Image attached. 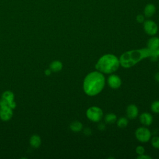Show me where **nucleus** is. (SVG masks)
<instances>
[{
    "instance_id": "nucleus-1",
    "label": "nucleus",
    "mask_w": 159,
    "mask_h": 159,
    "mask_svg": "<svg viewBox=\"0 0 159 159\" xmlns=\"http://www.w3.org/2000/svg\"><path fill=\"white\" fill-rule=\"evenodd\" d=\"M105 77L103 73L94 71L88 73L83 81V90L89 96H94L101 92L105 86Z\"/></svg>"
},
{
    "instance_id": "nucleus-2",
    "label": "nucleus",
    "mask_w": 159,
    "mask_h": 159,
    "mask_svg": "<svg viewBox=\"0 0 159 159\" xmlns=\"http://www.w3.org/2000/svg\"><path fill=\"white\" fill-rule=\"evenodd\" d=\"M152 51L148 48L132 50L124 52L119 58L120 65L125 68H130L145 58H149Z\"/></svg>"
},
{
    "instance_id": "nucleus-3",
    "label": "nucleus",
    "mask_w": 159,
    "mask_h": 159,
    "mask_svg": "<svg viewBox=\"0 0 159 159\" xmlns=\"http://www.w3.org/2000/svg\"><path fill=\"white\" fill-rule=\"evenodd\" d=\"M120 65L119 58L113 54L107 53L99 58L95 68L103 74H111L117 71Z\"/></svg>"
},
{
    "instance_id": "nucleus-4",
    "label": "nucleus",
    "mask_w": 159,
    "mask_h": 159,
    "mask_svg": "<svg viewBox=\"0 0 159 159\" xmlns=\"http://www.w3.org/2000/svg\"><path fill=\"white\" fill-rule=\"evenodd\" d=\"M86 115L89 120L93 122H98L101 121L103 117V112L99 107L91 106L87 109Z\"/></svg>"
},
{
    "instance_id": "nucleus-5",
    "label": "nucleus",
    "mask_w": 159,
    "mask_h": 159,
    "mask_svg": "<svg viewBox=\"0 0 159 159\" xmlns=\"http://www.w3.org/2000/svg\"><path fill=\"white\" fill-rule=\"evenodd\" d=\"M136 139L140 142H148L152 137V132L148 129L145 127H139L135 132Z\"/></svg>"
},
{
    "instance_id": "nucleus-6",
    "label": "nucleus",
    "mask_w": 159,
    "mask_h": 159,
    "mask_svg": "<svg viewBox=\"0 0 159 159\" xmlns=\"http://www.w3.org/2000/svg\"><path fill=\"white\" fill-rule=\"evenodd\" d=\"M143 29L146 34L153 36L158 32V27L154 21L152 20H147L143 22Z\"/></svg>"
},
{
    "instance_id": "nucleus-7",
    "label": "nucleus",
    "mask_w": 159,
    "mask_h": 159,
    "mask_svg": "<svg viewBox=\"0 0 159 159\" xmlns=\"http://www.w3.org/2000/svg\"><path fill=\"white\" fill-rule=\"evenodd\" d=\"M13 116V109L9 106L0 107V119L1 120L7 122L11 119Z\"/></svg>"
},
{
    "instance_id": "nucleus-8",
    "label": "nucleus",
    "mask_w": 159,
    "mask_h": 159,
    "mask_svg": "<svg viewBox=\"0 0 159 159\" xmlns=\"http://www.w3.org/2000/svg\"><path fill=\"white\" fill-rule=\"evenodd\" d=\"M107 83L111 88L117 89L121 86L122 81L119 76L111 73L107 78Z\"/></svg>"
},
{
    "instance_id": "nucleus-9",
    "label": "nucleus",
    "mask_w": 159,
    "mask_h": 159,
    "mask_svg": "<svg viewBox=\"0 0 159 159\" xmlns=\"http://www.w3.org/2000/svg\"><path fill=\"white\" fill-rule=\"evenodd\" d=\"M139 120L142 124L145 126H149L153 122V117L149 112H143L139 116Z\"/></svg>"
},
{
    "instance_id": "nucleus-10",
    "label": "nucleus",
    "mask_w": 159,
    "mask_h": 159,
    "mask_svg": "<svg viewBox=\"0 0 159 159\" xmlns=\"http://www.w3.org/2000/svg\"><path fill=\"white\" fill-rule=\"evenodd\" d=\"M126 113L129 119H134L139 114L138 107L135 104H130L127 107Z\"/></svg>"
},
{
    "instance_id": "nucleus-11",
    "label": "nucleus",
    "mask_w": 159,
    "mask_h": 159,
    "mask_svg": "<svg viewBox=\"0 0 159 159\" xmlns=\"http://www.w3.org/2000/svg\"><path fill=\"white\" fill-rule=\"evenodd\" d=\"M147 48L151 51H155L159 48V38L157 37H152L147 42Z\"/></svg>"
},
{
    "instance_id": "nucleus-12",
    "label": "nucleus",
    "mask_w": 159,
    "mask_h": 159,
    "mask_svg": "<svg viewBox=\"0 0 159 159\" xmlns=\"http://www.w3.org/2000/svg\"><path fill=\"white\" fill-rule=\"evenodd\" d=\"M156 12V7L153 4L148 3L147 4L143 10L144 16L146 17H151L153 16Z\"/></svg>"
},
{
    "instance_id": "nucleus-13",
    "label": "nucleus",
    "mask_w": 159,
    "mask_h": 159,
    "mask_svg": "<svg viewBox=\"0 0 159 159\" xmlns=\"http://www.w3.org/2000/svg\"><path fill=\"white\" fill-rule=\"evenodd\" d=\"M30 145L34 148H38L42 143L41 137L37 134L32 135L29 140Z\"/></svg>"
},
{
    "instance_id": "nucleus-14",
    "label": "nucleus",
    "mask_w": 159,
    "mask_h": 159,
    "mask_svg": "<svg viewBox=\"0 0 159 159\" xmlns=\"http://www.w3.org/2000/svg\"><path fill=\"white\" fill-rule=\"evenodd\" d=\"M49 68L52 72H58L62 70L63 63L59 60H54L50 64Z\"/></svg>"
},
{
    "instance_id": "nucleus-15",
    "label": "nucleus",
    "mask_w": 159,
    "mask_h": 159,
    "mask_svg": "<svg viewBox=\"0 0 159 159\" xmlns=\"http://www.w3.org/2000/svg\"><path fill=\"white\" fill-rule=\"evenodd\" d=\"M1 98L3 99L4 100H5L9 104V102L14 101L15 96H14V94L12 91H9V90H7L2 93Z\"/></svg>"
},
{
    "instance_id": "nucleus-16",
    "label": "nucleus",
    "mask_w": 159,
    "mask_h": 159,
    "mask_svg": "<svg viewBox=\"0 0 159 159\" xmlns=\"http://www.w3.org/2000/svg\"><path fill=\"white\" fill-rule=\"evenodd\" d=\"M70 129L74 132H79L83 129V124L80 122L75 120L70 124Z\"/></svg>"
},
{
    "instance_id": "nucleus-17",
    "label": "nucleus",
    "mask_w": 159,
    "mask_h": 159,
    "mask_svg": "<svg viewBox=\"0 0 159 159\" xmlns=\"http://www.w3.org/2000/svg\"><path fill=\"white\" fill-rule=\"evenodd\" d=\"M117 120V116L114 113H109L104 117V121L106 124H112Z\"/></svg>"
},
{
    "instance_id": "nucleus-18",
    "label": "nucleus",
    "mask_w": 159,
    "mask_h": 159,
    "mask_svg": "<svg viewBox=\"0 0 159 159\" xmlns=\"http://www.w3.org/2000/svg\"><path fill=\"white\" fill-rule=\"evenodd\" d=\"M128 124V120L126 117H120L117 121V125L119 128H125Z\"/></svg>"
},
{
    "instance_id": "nucleus-19",
    "label": "nucleus",
    "mask_w": 159,
    "mask_h": 159,
    "mask_svg": "<svg viewBox=\"0 0 159 159\" xmlns=\"http://www.w3.org/2000/svg\"><path fill=\"white\" fill-rule=\"evenodd\" d=\"M151 110L156 114L159 113V100L155 101L151 104Z\"/></svg>"
},
{
    "instance_id": "nucleus-20",
    "label": "nucleus",
    "mask_w": 159,
    "mask_h": 159,
    "mask_svg": "<svg viewBox=\"0 0 159 159\" xmlns=\"http://www.w3.org/2000/svg\"><path fill=\"white\" fill-rule=\"evenodd\" d=\"M152 145L155 148H159V137L155 136L151 140Z\"/></svg>"
},
{
    "instance_id": "nucleus-21",
    "label": "nucleus",
    "mask_w": 159,
    "mask_h": 159,
    "mask_svg": "<svg viewBox=\"0 0 159 159\" xmlns=\"http://www.w3.org/2000/svg\"><path fill=\"white\" fill-rule=\"evenodd\" d=\"M135 152L136 153L140 155H142L145 153V148L143 146H141V145H139V146H137L135 148Z\"/></svg>"
},
{
    "instance_id": "nucleus-22",
    "label": "nucleus",
    "mask_w": 159,
    "mask_h": 159,
    "mask_svg": "<svg viewBox=\"0 0 159 159\" xmlns=\"http://www.w3.org/2000/svg\"><path fill=\"white\" fill-rule=\"evenodd\" d=\"M136 20L139 23H143L145 21V16L142 14H139L136 17Z\"/></svg>"
},
{
    "instance_id": "nucleus-23",
    "label": "nucleus",
    "mask_w": 159,
    "mask_h": 159,
    "mask_svg": "<svg viewBox=\"0 0 159 159\" xmlns=\"http://www.w3.org/2000/svg\"><path fill=\"white\" fill-rule=\"evenodd\" d=\"M91 133H92V131H91V129L89 128V127H86V128H84V130H83V134H84L86 136H89V135H90L91 134Z\"/></svg>"
},
{
    "instance_id": "nucleus-24",
    "label": "nucleus",
    "mask_w": 159,
    "mask_h": 159,
    "mask_svg": "<svg viewBox=\"0 0 159 159\" xmlns=\"http://www.w3.org/2000/svg\"><path fill=\"white\" fill-rule=\"evenodd\" d=\"M152 157L147 155H145L144 153L142 155H140L137 157V158L139 159H150Z\"/></svg>"
},
{
    "instance_id": "nucleus-25",
    "label": "nucleus",
    "mask_w": 159,
    "mask_h": 159,
    "mask_svg": "<svg viewBox=\"0 0 159 159\" xmlns=\"http://www.w3.org/2000/svg\"><path fill=\"white\" fill-rule=\"evenodd\" d=\"M98 128L100 131H103L106 129V125L104 123H100L98 125Z\"/></svg>"
},
{
    "instance_id": "nucleus-26",
    "label": "nucleus",
    "mask_w": 159,
    "mask_h": 159,
    "mask_svg": "<svg viewBox=\"0 0 159 159\" xmlns=\"http://www.w3.org/2000/svg\"><path fill=\"white\" fill-rule=\"evenodd\" d=\"M8 106H9L11 109H14L16 107L17 104H16V102H15V101H13L9 102V103L8 104Z\"/></svg>"
},
{
    "instance_id": "nucleus-27",
    "label": "nucleus",
    "mask_w": 159,
    "mask_h": 159,
    "mask_svg": "<svg viewBox=\"0 0 159 159\" xmlns=\"http://www.w3.org/2000/svg\"><path fill=\"white\" fill-rule=\"evenodd\" d=\"M52 70L50 69V68H48V69H46L45 70V71H44V73H45V75H46V76H50V75H51V73H52Z\"/></svg>"
},
{
    "instance_id": "nucleus-28",
    "label": "nucleus",
    "mask_w": 159,
    "mask_h": 159,
    "mask_svg": "<svg viewBox=\"0 0 159 159\" xmlns=\"http://www.w3.org/2000/svg\"><path fill=\"white\" fill-rule=\"evenodd\" d=\"M154 77H155V80L157 82L159 83V72L155 73Z\"/></svg>"
},
{
    "instance_id": "nucleus-29",
    "label": "nucleus",
    "mask_w": 159,
    "mask_h": 159,
    "mask_svg": "<svg viewBox=\"0 0 159 159\" xmlns=\"http://www.w3.org/2000/svg\"><path fill=\"white\" fill-rule=\"evenodd\" d=\"M155 53L159 57V48H158L157 50H155Z\"/></svg>"
}]
</instances>
